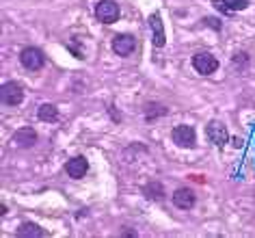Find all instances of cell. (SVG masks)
<instances>
[{
    "mask_svg": "<svg viewBox=\"0 0 255 238\" xmlns=\"http://www.w3.org/2000/svg\"><path fill=\"white\" fill-rule=\"evenodd\" d=\"M0 100H2L4 106H17V104H22L24 89L20 87V82H15V80L4 82L2 89H0Z\"/></svg>",
    "mask_w": 255,
    "mask_h": 238,
    "instance_id": "obj_1",
    "label": "cell"
},
{
    "mask_svg": "<svg viewBox=\"0 0 255 238\" xmlns=\"http://www.w3.org/2000/svg\"><path fill=\"white\" fill-rule=\"evenodd\" d=\"M43 61H46L43 59V52L35 46H28L20 52V63L28 69V72H39V69L43 67Z\"/></svg>",
    "mask_w": 255,
    "mask_h": 238,
    "instance_id": "obj_2",
    "label": "cell"
},
{
    "mask_svg": "<svg viewBox=\"0 0 255 238\" xmlns=\"http://www.w3.org/2000/svg\"><path fill=\"white\" fill-rule=\"evenodd\" d=\"M193 67H195V72H199L201 76H210L219 69V61L210 52H197L193 56Z\"/></svg>",
    "mask_w": 255,
    "mask_h": 238,
    "instance_id": "obj_3",
    "label": "cell"
},
{
    "mask_svg": "<svg viewBox=\"0 0 255 238\" xmlns=\"http://www.w3.org/2000/svg\"><path fill=\"white\" fill-rule=\"evenodd\" d=\"M95 17L104 24H113L117 22L119 17V4L113 2V0H102V2L95 4Z\"/></svg>",
    "mask_w": 255,
    "mask_h": 238,
    "instance_id": "obj_4",
    "label": "cell"
},
{
    "mask_svg": "<svg viewBox=\"0 0 255 238\" xmlns=\"http://www.w3.org/2000/svg\"><path fill=\"white\" fill-rule=\"evenodd\" d=\"M171 139H173V143L177 147H186V150H190V147H195V130L190 126H175L173 132H171Z\"/></svg>",
    "mask_w": 255,
    "mask_h": 238,
    "instance_id": "obj_5",
    "label": "cell"
},
{
    "mask_svg": "<svg viewBox=\"0 0 255 238\" xmlns=\"http://www.w3.org/2000/svg\"><path fill=\"white\" fill-rule=\"evenodd\" d=\"M206 137L210 139V143H214L219 147H223L229 141L227 130H225V126H223L221 121H210V124L206 126Z\"/></svg>",
    "mask_w": 255,
    "mask_h": 238,
    "instance_id": "obj_6",
    "label": "cell"
},
{
    "mask_svg": "<svg viewBox=\"0 0 255 238\" xmlns=\"http://www.w3.org/2000/svg\"><path fill=\"white\" fill-rule=\"evenodd\" d=\"M134 48H136V39L132 35H117L113 39V50H115V54H119V56H130L132 52H134Z\"/></svg>",
    "mask_w": 255,
    "mask_h": 238,
    "instance_id": "obj_7",
    "label": "cell"
},
{
    "mask_svg": "<svg viewBox=\"0 0 255 238\" xmlns=\"http://www.w3.org/2000/svg\"><path fill=\"white\" fill-rule=\"evenodd\" d=\"M65 171H67V176H69V178H74V180L85 178V176H87V171H89L87 158H85V156H74V158H69V160H67V165H65Z\"/></svg>",
    "mask_w": 255,
    "mask_h": 238,
    "instance_id": "obj_8",
    "label": "cell"
},
{
    "mask_svg": "<svg viewBox=\"0 0 255 238\" xmlns=\"http://www.w3.org/2000/svg\"><path fill=\"white\" fill-rule=\"evenodd\" d=\"M195 202H197L195 193L190 189H186V186H184V189H177L173 193V206L180 210H190L195 206Z\"/></svg>",
    "mask_w": 255,
    "mask_h": 238,
    "instance_id": "obj_9",
    "label": "cell"
},
{
    "mask_svg": "<svg viewBox=\"0 0 255 238\" xmlns=\"http://www.w3.org/2000/svg\"><path fill=\"white\" fill-rule=\"evenodd\" d=\"M13 143L17 147H22V150H28V147H33L37 143V132L33 128H20V130L13 134Z\"/></svg>",
    "mask_w": 255,
    "mask_h": 238,
    "instance_id": "obj_10",
    "label": "cell"
},
{
    "mask_svg": "<svg viewBox=\"0 0 255 238\" xmlns=\"http://www.w3.org/2000/svg\"><path fill=\"white\" fill-rule=\"evenodd\" d=\"M149 26H151V33H154V46L162 48L164 43H167V35H164V24L160 20V15L151 13L149 15Z\"/></svg>",
    "mask_w": 255,
    "mask_h": 238,
    "instance_id": "obj_11",
    "label": "cell"
},
{
    "mask_svg": "<svg viewBox=\"0 0 255 238\" xmlns=\"http://www.w3.org/2000/svg\"><path fill=\"white\" fill-rule=\"evenodd\" d=\"M251 0H212L216 9H221L223 13H232V11H242L249 7Z\"/></svg>",
    "mask_w": 255,
    "mask_h": 238,
    "instance_id": "obj_12",
    "label": "cell"
},
{
    "mask_svg": "<svg viewBox=\"0 0 255 238\" xmlns=\"http://www.w3.org/2000/svg\"><path fill=\"white\" fill-rule=\"evenodd\" d=\"M37 117H39L43 124H56V121H59V111H56L54 104H41L37 108Z\"/></svg>",
    "mask_w": 255,
    "mask_h": 238,
    "instance_id": "obj_13",
    "label": "cell"
},
{
    "mask_svg": "<svg viewBox=\"0 0 255 238\" xmlns=\"http://www.w3.org/2000/svg\"><path fill=\"white\" fill-rule=\"evenodd\" d=\"M162 115H167V106L164 104H158V102L145 104V119L147 121H156L158 117H162Z\"/></svg>",
    "mask_w": 255,
    "mask_h": 238,
    "instance_id": "obj_14",
    "label": "cell"
},
{
    "mask_svg": "<svg viewBox=\"0 0 255 238\" xmlns=\"http://www.w3.org/2000/svg\"><path fill=\"white\" fill-rule=\"evenodd\" d=\"M143 193H145V197H147V199H156V202L164 199V186L160 182H149L143 189Z\"/></svg>",
    "mask_w": 255,
    "mask_h": 238,
    "instance_id": "obj_15",
    "label": "cell"
},
{
    "mask_svg": "<svg viewBox=\"0 0 255 238\" xmlns=\"http://www.w3.org/2000/svg\"><path fill=\"white\" fill-rule=\"evenodd\" d=\"M17 236L20 238H39V236H43V230L41 228H37L35 223H24L20 230H17Z\"/></svg>",
    "mask_w": 255,
    "mask_h": 238,
    "instance_id": "obj_16",
    "label": "cell"
},
{
    "mask_svg": "<svg viewBox=\"0 0 255 238\" xmlns=\"http://www.w3.org/2000/svg\"><path fill=\"white\" fill-rule=\"evenodd\" d=\"M232 63H234V65H247V63H249V54L247 52H238V54H234V59H232Z\"/></svg>",
    "mask_w": 255,
    "mask_h": 238,
    "instance_id": "obj_17",
    "label": "cell"
},
{
    "mask_svg": "<svg viewBox=\"0 0 255 238\" xmlns=\"http://www.w3.org/2000/svg\"><path fill=\"white\" fill-rule=\"evenodd\" d=\"M206 24L208 26H212V28H216V30H221V22L214 20V17H206Z\"/></svg>",
    "mask_w": 255,
    "mask_h": 238,
    "instance_id": "obj_18",
    "label": "cell"
}]
</instances>
